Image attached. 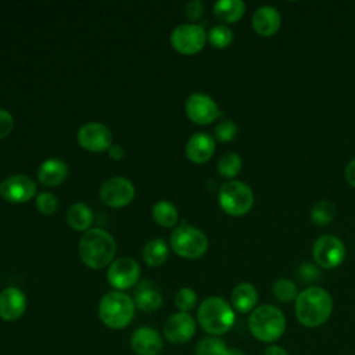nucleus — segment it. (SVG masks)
<instances>
[{
	"label": "nucleus",
	"instance_id": "1",
	"mask_svg": "<svg viewBox=\"0 0 355 355\" xmlns=\"http://www.w3.org/2000/svg\"><path fill=\"white\" fill-rule=\"evenodd\" d=\"M295 316L305 327H318L331 315V295L322 287H308L295 298Z\"/></svg>",
	"mask_w": 355,
	"mask_h": 355
},
{
	"label": "nucleus",
	"instance_id": "2",
	"mask_svg": "<svg viewBox=\"0 0 355 355\" xmlns=\"http://www.w3.org/2000/svg\"><path fill=\"white\" fill-rule=\"evenodd\" d=\"M116 252L114 237L101 227L89 229L79 240V255L82 262L90 269L107 266Z\"/></svg>",
	"mask_w": 355,
	"mask_h": 355
},
{
	"label": "nucleus",
	"instance_id": "3",
	"mask_svg": "<svg viewBox=\"0 0 355 355\" xmlns=\"http://www.w3.org/2000/svg\"><path fill=\"white\" fill-rule=\"evenodd\" d=\"M197 319L205 333L218 337L233 327L236 316L232 305L226 300L212 295L200 304Z\"/></svg>",
	"mask_w": 355,
	"mask_h": 355
},
{
	"label": "nucleus",
	"instance_id": "4",
	"mask_svg": "<svg viewBox=\"0 0 355 355\" xmlns=\"http://www.w3.org/2000/svg\"><path fill=\"white\" fill-rule=\"evenodd\" d=\"M135 301L123 291H110L100 300L98 316L101 322L114 330L125 329L135 316Z\"/></svg>",
	"mask_w": 355,
	"mask_h": 355
},
{
	"label": "nucleus",
	"instance_id": "5",
	"mask_svg": "<svg viewBox=\"0 0 355 355\" xmlns=\"http://www.w3.org/2000/svg\"><path fill=\"white\" fill-rule=\"evenodd\" d=\"M248 329L257 340L262 343H273L283 336L286 330V318L277 306L261 305L250 313Z\"/></svg>",
	"mask_w": 355,
	"mask_h": 355
},
{
	"label": "nucleus",
	"instance_id": "6",
	"mask_svg": "<svg viewBox=\"0 0 355 355\" xmlns=\"http://www.w3.org/2000/svg\"><path fill=\"white\" fill-rule=\"evenodd\" d=\"M171 247L179 257L196 259L207 252L208 239L200 229L183 222L172 232Z\"/></svg>",
	"mask_w": 355,
	"mask_h": 355
},
{
	"label": "nucleus",
	"instance_id": "7",
	"mask_svg": "<svg viewBox=\"0 0 355 355\" xmlns=\"http://www.w3.org/2000/svg\"><path fill=\"white\" fill-rule=\"evenodd\" d=\"M218 201L223 212L232 216L245 215L254 205V193L251 187L240 180L225 183L219 193Z\"/></svg>",
	"mask_w": 355,
	"mask_h": 355
},
{
	"label": "nucleus",
	"instance_id": "8",
	"mask_svg": "<svg viewBox=\"0 0 355 355\" xmlns=\"http://www.w3.org/2000/svg\"><path fill=\"white\" fill-rule=\"evenodd\" d=\"M207 42V33L201 25L182 24L171 33L172 47L184 55H191L201 51Z\"/></svg>",
	"mask_w": 355,
	"mask_h": 355
},
{
	"label": "nucleus",
	"instance_id": "9",
	"mask_svg": "<svg viewBox=\"0 0 355 355\" xmlns=\"http://www.w3.org/2000/svg\"><path fill=\"white\" fill-rule=\"evenodd\" d=\"M345 254L344 243L338 237L330 234L320 236L312 247L315 262L324 269L337 268L345 259Z\"/></svg>",
	"mask_w": 355,
	"mask_h": 355
},
{
	"label": "nucleus",
	"instance_id": "10",
	"mask_svg": "<svg viewBox=\"0 0 355 355\" xmlns=\"http://www.w3.org/2000/svg\"><path fill=\"white\" fill-rule=\"evenodd\" d=\"M139 277L140 266L133 258L129 257L115 259L107 270L108 283L118 291L133 287L139 282Z\"/></svg>",
	"mask_w": 355,
	"mask_h": 355
},
{
	"label": "nucleus",
	"instance_id": "11",
	"mask_svg": "<svg viewBox=\"0 0 355 355\" xmlns=\"http://www.w3.org/2000/svg\"><path fill=\"white\" fill-rule=\"evenodd\" d=\"M78 143L87 151L101 153L112 146V132L100 122H87L78 130Z\"/></svg>",
	"mask_w": 355,
	"mask_h": 355
},
{
	"label": "nucleus",
	"instance_id": "12",
	"mask_svg": "<svg viewBox=\"0 0 355 355\" xmlns=\"http://www.w3.org/2000/svg\"><path fill=\"white\" fill-rule=\"evenodd\" d=\"M100 197L108 207L121 208L133 200L135 186L123 176H114L101 184Z\"/></svg>",
	"mask_w": 355,
	"mask_h": 355
},
{
	"label": "nucleus",
	"instance_id": "13",
	"mask_svg": "<svg viewBox=\"0 0 355 355\" xmlns=\"http://www.w3.org/2000/svg\"><path fill=\"white\" fill-rule=\"evenodd\" d=\"M184 111L187 116L198 125H208L219 116V108L215 100L204 93H193L186 98Z\"/></svg>",
	"mask_w": 355,
	"mask_h": 355
},
{
	"label": "nucleus",
	"instance_id": "14",
	"mask_svg": "<svg viewBox=\"0 0 355 355\" xmlns=\"http://www.w3.org/2000/svg\"><path fill=\"white\" fill-rule=\"evenodd\" d=\"M36 194V183L25 175H11L0 183V196L14 204L32 200Z\"/></svg>",
	"mask_w": 355,
	"mask_h": 355
},
{
	"label": "nucleus",
	"instance_id": "15",
	"mask_svg": "<svg viewBox=\"0 0 355 355\" xmlns=\"http://www.w3.org/2000/svg\"><path fill=\"white\" fill-rule=\"evenodd\" d=\"M196 333V322L187 312H176L171 315L164 324V336L169 343L184 344L193 338Z\"/></svg>",
	"mask_w": 355,
	"mask_h": 355
},
{
	"label": "nucleus",
	"instance_id": "16",
	"mask_svg": "<svg viewBox=\"0 0 355 355\" xmlns=\"http://www.w3.org/2000/svg\"><path fill=\"white\" fill-rule=\"evenodd\" d=\"M28 306L26 295L17 287H7L0 293V318L6 322L19 319Z\"/></svg>",
	"mask_w": 355,
	"mask_h": 355
},
{
	"label": "nucleus",
	"instance_id": "17",
	"mask_svg": "<svg viewBox=\"0 0 355 355\" xmlns=\"http://www.w3.org/2000/svg\"><path fill=\"white\" fill-rule=\"evenodd\" d=\"M130 347L136 355H158L164 343L161 334L148 326H141L132 333Z\"/></svg>",
	"mask_w": 355,
	"mask_h": 355
},
{
	"label": "nucleus",
	"instance_id": "18",
	"mask_svg": "<svg viewBox=\"0 0 355 355\" xmlns=\"http://www.w3.org/2000/svg\"><path fill=\"white\" fill-rule=\"evenodd\" d=\"M282 17L275 7L262 6L252 15L254 31L263 37H270L280 29Z\"/></svg>",
	"mask_w": 355,
	"mask_h": 355
},
{
	"label": "nucleus",
	"instance_id": "19",
	"mask_svg": "<svg viewBox=\"0 0 355 355\" xmlns=\"http://www.w3.org/2000/svg\"><path fill=\"white\" fill-rule=\"evenodd\" d=\"M214 151L215 141L209 135L204 132L194 133L186 144V155L194 164L207 162L214 155Z\"/></svg>",
	"mask_w": 355,
	"mask_h": 355
},
{
	"label": "nucleus",
	"instance_id": "20",
	"mask_svg": "<svg viewBox=\"0 0 355 355\" xmlns=\"http://www.w3.org/2000/svg\"><path fill=\"white\" fill-rule=\"evenodd\" d=\"M135 305L143 312H154L162 305V294L155 283L150 280L140 282L135 288Z\"/></svg>",
	"mask_w": 355,
	"mask_h": 355
},
{
	"label": "nucleus",
	"instance_id": "21",
	"mask_svg": "<svg viewBox=\"0 0 355 355\" xmlns=\"http://www.w3.org/2000/svg\"><path fill=\"white\" fill-rule=\"evenodd\" d=\"M68 176V166L64 161L50 158L44 161L37 169V179L44 186H58Z\"/></svg>",
	"mask_w": 355,
	"mask_h": 355
},
{
	"label": "nucleus",
	"instance_id": "22",
	"mask_svg": "<svg viewBox=\"0 0 355 355\" xmlns=\"http://www.w3.org/2000/svg\"><path fill=\"white\" fill-rule=\"evenodd\" d=\"M230 300L236 311L247 313L250 311H254L258 302V291L251 283H240L233 288Z\"/></svg>",
	"mask_w": 355,
	"mask_h": 355
},
{
	"label": "nucleus",
	"instance_id": "23",
	"mask_svg": "<svg viewBox=\"0 0 355 355\" xmlns=\"http://www.w3.org/2000/svg\"><path fill=\"white\" fill-rule=\"evenodd\" d=\"M214 15L219 22L234 24L245 12V4L241 0H219L214 4Z\"/></svg>",
	"mask_w": 355,
	"mask_h": 355
},
{
	"label": "nucleus",
	"instance_id": "24",
	"mask_svg": "<svg viewBox=\"0 0 355 355\" xmlns=\"http://www.w3.org/2000/svg\"><path fill=\"white\" fill-rule=\"evenodd\" d=\"M67 222L72 229L83 232V230L89 229V226L92 225L93 212L86 204L76 202L69 207V209L67 212Z\"/></svg>",
	"mask_w": 355,
	"mask_h": 355
},
{
	"label": "nucleus",
	"instance_id": "25",
	"mask_svg": "<svg viewBox=\"0 0 355 355\" xmlns=\"http://www.w3.org/2000/svg\"><path fill=\"white\" fill-rule=\"evenodd\" d=\"M168 258V245L162 239L148 241L143 248V259L148 266L158 268Z\"/></svg>",
	"mask_w": 355,
	"mask_h": 355
},
{
	"label": "nucleus",
	"instance_id": "26",
	"mask_svg": "<svg viewBox=\"0 0 355 355\" xmlns=\"http://www.w3.org/2000/svg\"><path fill=\"white\" fill-rule=\"evenodd\" d=\"M151 214L155 223H158L162 227H171L178 222V209L172 202L166 200L155 202Z\"/></svg>",
	"mask_w": 355,
	"mask_h": 355
},
{
	"label": "nucleus",
	"instance_id": "27",
	"mask_svg": "<svg viewBox=\"0 0 355 355\" xmlns=\"http://www.w3.org/2000/svg\"><path fill=\"white\" fill-rule=\"evenodd\" d=\"M243 161L237 153H226L218 161V172L223 178H234L241 171Z\"/></svg>",
	"mask_w": 355,
	"mask_h": 355
},
{
	"label": "nucleus",
	"instance_id": "28",
	"mask_svg": "<svg viewBox=\"0 0 355 355\" xmlns=\"http://www.w3.org/2000/svg\"><path fill=\"white\" fill-rule=\"evenodd\" d=\"M226 351L225 341L215 336L204 337L196 345V355H226Z\"/></svg>",
	"mask_w": 355,
	"mask_h": 355
},
{
	"label": "nucleus",
	"instance_id": "29",
	"mask_svg": "<svg viewBox=\"0 0 355 355\" xmlns=\"http://www.w3.org/2000/svg\"><path fill=\"white\" fill-rule=\"evenodd\" d=\"M207 39L212 47L226 49L233 42V32L226 25H215L207 33Z\"/></svg>",
	"mask_w": 355,
	"mask_h": 355
},
{
	"label": "nucleus",
	"instance_id": "30",
	"mask_svg": "<svg viewBox=\"0 0 355 355\" xmlns=\"http://www.w3.org/2000/svg\"><path fill=\"white\" fill-rule=\"evenodd\" d=\"M334 211H336V208H334L333 202H330L327 200H320L313 205V208L311 211V218L316 225L324 226L333 220Z\"/></svg>",
	"mask_w": 355,
	"mask_h": 355
},
{
	"label": "nucleus",
	"instance_id": "31",
	"mask_svg": "<svg viewBox=\"0 0 355 355\" xmlns=\"http://www.w3.org/2000/svg\"><path fill=\"white\" fill-rule=\"evenodd\" d=\"M272 291H273V295L282 302H290L298 297L297 284L290 279L276 280L272 287Z\"/></svg>",
	"mask_w": 355,
	"mask_h": 355
},
{
	"label": "nucleus",
	"instance_id": "32",
	"mask_svg": "<svg viewBox=\"0 0 355 355\" xmlns=\"http://www.w3.org/2000/svg\"><path fill=\"white\" fill-rule=\"evenodd\" d=\"M175 304L178 306V309L180 312H187L191 311L196 304H197V294L193 288L190 287H183L180 288L178 293H176V297H175Z\"/></svg>",
	"mask_w": 355,
	"mask_h": 355
},
{
	"label": "nucleus",
	"instance_id": "33",
	"mask_svg": "<svg viewBox=\"0 0 355 355\" xmlns=\"http://www.w3.org/2000/svg\"><path fill=\"white\" fill-rule=\"evenodd\" d=\"M36 208L44 215H53L58 209V198L50 191H43L36 197Z\"/></svg>",
	"mask_w": 355,
	"mask_h": 355
},
{
	"label": "nucleus",
	"instance_id": "34",
	"mask_svg": "<svg viewBox=\"0 0 355 355\" xmlns=\"http://www.w3.org/2000/svg\"><path fill=\"white\" fill-rule=\"evenodd\" d=\"M237 132H239V128H237V125L232 119L220 121L215 126V129H214L215 137L219 141H230V140H233L236 137Z\"/></svg>",
	"mask_w": 355,
	"mask_h": 355
},
{
	"label": "nucleus",
	"instance_id": "35",
	"mask_svg": "<svg viewBox=\"0 0 355 355\" xmlns=\"http://www.w3.org/2000/svg\"><path fill=\"white\" fill-rule=\"evenodd\" d=\"M204 12V4L200 0L187 1L184 6V14L190 21H197Z\"/></svg>",
	"mask_w": 355,
	"mask_h": 355
},
{
	"label": "nucleus",
	"instance_id": "36",
	"mask_svg": "<svg viewBox=\"0 0 355 355\" xmlns=\"http://www.w3.org/2000/svg\"><path fill=\"white\" fill-rule=\"evenodd\" d=\"M12 128H14L12 115L8 111L0 108V139L8 136L12 130Z\"/></svg>",
	"mask_w": 355,
	"mask_h": 355
},
{
	"label": "nucleus",
	"instance_id": "37",
	"mask_svg": "<svg viewBox=\"0 0 355 355\" xmlns=\"http://www.w3.org/2000/svg\"><path fill=\"white\" fill-rule=\"evenodd\" d=\"M300 273L302 277H305V280H309V279L315 280L318 277V270L313 268V265H309V263L302 265Z\"/></svg>",
	"mask_w": 355,
	"mask_h": 355
},
{
	"label": "nucleus",
	"instance_id": "38",
	"mask_svg": "<svg viewBox=\"0 0 355 355\" xmlns=\"http://www.w3.org/2000/svg\"><path fill=\"white\" fill-rule=\"evenodd\" d=\"M345 179H347V182L352 186V187H355V159H352V161H349L348 162V165L345 166Z\"/></svg>",
	"mask_w": 355,
	"mask_h": 355
},
{
	"label": "nucleus",
	"instance_id": "39",
	"mask_svg": "<svg viewBox=\"0 0 355 355\" xmlns=\"http://www.w3.org/2000/svg\"><path fill=\"white\" fill-rule=\"evenodd\" d=\"M108 155L112 158V159H122L123 155H125V150L121 144H112L110 148H108Z\"/></svg>",
	"mask_w": 355,
	"mask_h": 355
},
{
	"label": "nucleus",
	"instance_id": "40",
	"mask_svg": "<svg viewBox=\"0 0 355 355\" xmlns=\"http://www.w3.org/2000/svg\"><path fill=\"white\" fill-rule=\"evenodd\" d=\"M263 355H288V352L280 345H270L265 349Z\"/></svg>",
	"mask_w": 355,
	"mask_h": 355
},
{
	"label": "nucleus",
	"instance_id": "41",
	"mask_svg": "<svg viewBox=\"0 0 355 355\" xmlns=\"http://www.w3.org/2000/svg\"><path fill=\"white\" fill-rule=\"evenodd\" d=\"M226 355H244L239 348H227Z\"/></svg>",
	"mask_w": 355,
	"mask_h": 355
}]
</instances>
